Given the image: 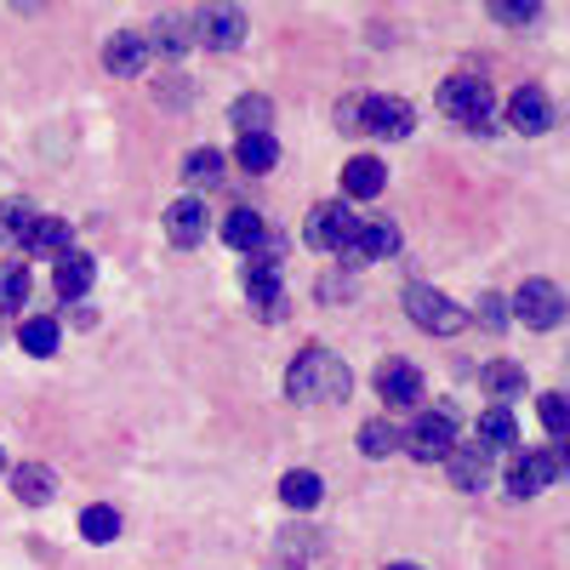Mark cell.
I'll use <instances>...</instances> for the list:
<instances>
[{
    "mask_svg": "<svg viewBox=\"0 0 570 570\" xmlns=\"http://www.w3.org/2000/svg\"><path fill=\"white\" fill-rule=\"evenodd\" d=\"M354 376L348 365L331 354V348H303L292 360V371H285V394H292L297 405H325V400H348Z\"/></svg>",
    "mask_w": 570,
    "mask_h": 570,
    "instance_id": "cell-1",
    "label": "cell"
},
{
    "mask_svg": "<svg viewBox=\"0 0 570 570\" xmlns=\"http://www.w3.org/2000/svg\"><path fill=\"white\" fill-rule=\"evenodd\" d=\"M389 570H422V564H405V559H400V564H389Z\"/></svg>",
    "mask_w": 570,
    "mask_h": 570,
    "instance_id": "cell-37",
    "label": "cell"
},
{
    "mask_svg": "<svg viewBox=\"0 0 570 570\" xmlns=\"http://www.w3.org/2000/svg\"><path fill=\"white\" fill-rule=\"evenodd\" d=\"M502 308H508V303L485 292V297H480V325H485V331H502V325H508V314H502Z\"/></svg>",
    "mask_w": 570,
    "mask_h": 570,
    "instance_id": "cell-36",
    "label": "cell"
},
{
    "mask_svg": "<svg viewBox=\"0 0 570 570\" xmlns=\"http://www.w3.org/2000/svg\"><path fill=\"white\" fill-rule=\"evenodd\" d=\"M223 240H228L234 252H252V257H257V252H263V240H268V228H263V217H257V212H246V206H240V212H228V217H223Z\"/></svg>",
    "mask_w": 570,
    "mask_h": 570,
    "instance_id": "cell-19",
    "label": "cell"
},
{
    "mask_svg": "<svg viewBox=\"0 0 570 570\" xmlns=\"http://www.w3.org/2000/svg\"><path fill=\"white\" fill-rule=\"evenodd\" d=\"M80 537H86V542H115V537H120V513H115L109 502H91V508L80 513Z\"/></svg>",
    "mask_w": 570,
    "mask_h": 570,
    "instance_id": "cell-27",
    "label": "cell"
},
{
    "mask_svg": "<svg viewBox=\"0 0 570 570\" xmlns=\"http://www.w3.org/2000/svg\"><path fill=\"white\" fill-rule=\"evenodd\" d=\"M35 206H23V200H12V206H0V228H7V240H23V234L35 228Z\"/></svg>",
    "mask_w": 570,
    "mask_h": 570,
    "instance_id": "cell-33",
    "label": "cell"
},
{
    "mask_svg": "<svg viewBox=\"0 0 570 570\" xmlns=\"http://www.w3.org/2000/svg\"><path fill=\"white\" fill-rule=\"evenodd\" d=\"M440 109L456 120V126H468V131H491V86L485 80H473V75H451L445 86H440Z\"/></svg>",
    "mask_w": 570,
    "mask_h": 570,
    "instance_id": "cell-2",
    "label": "cell"
},
{
    "mask_svg": "<svg viewBox=\"0 0 570 570\" xmlns=\"http://www.w3.org/2000/svg\"><path fill=\"white\" fill-rule=\"evenodd\" d=\"M383 183H389V171H383L376 155H354L343 166V195H354V200H376V195H383Z\"/></svg>",
    "mask_w": 570,
    "mask_h": 570,
    "instance_id": "cell-16",
    "label": "cell"
},
{
    "mask_svg": "<svg viewBox=\"0 0 570 570\" xmlns=\"http://www.w3.org/2000/svg\"><path fill=\"white\" fill-rule=\"evenodd\" d=\"M246 297H252V308H257L263 320H279V314H285V285H279V268L252 263V268H246Z\"/></svg>",
    "mask_w": 570,
    "mask_h": 570,
    "instance_id": "cell-13",
    "label": "cell"
},
{
    "mask_svg": "<svg viewBox=\"0 0 570 570\" xmlns=\"http://www.w3.org/2000/svg\"><path fill=\"white\" fill-rule=\"evenodd\" d=\"M183 183L188 188H217L223 183V155L217 149H195V155L183 160Z\"/></svg>",
    "mask_w": 570,
    "mask_h": 570,
    "instance_id": "cell-26",
    "label": "cell"
},
{
    "mask_svg": "<svg viewBox=\"0 0 570 570\" xmlns=\"http://www.w3.org/2000/svg\"><path fill=\"white\" fill-rule=\"evenodd\" d=\"M513 320H525L531 331H553L564 320V292L553 279H525L513 292Z\"/></svg>",
    "mask_w": 570,
    "mask_h": 570,
    "instance_id": "cell-6",
    "label": "cell"
},
{
    "mask_svg": "<svg viewBox=\"0 0 570 570\" xmlns=\"http://www.w3.org/2000/svg\"><path fill=\"white\" fill-rule=\"evenodd\" d=\"M195 29V18H183V12H171V18H160V29H155V40H160V52H188V35Z\"/></svg>",
    "mask_w": 570,
    "mask_h": 570,
    "instance_id": "cell-32",
    "label": "cell"
},
{
    "mask_svg": "<svg viewBox=\"0 0 570 570\" xmlns=\"http://www.w3.org/2000/svg\"><path fill=\"white\" fill-rule=\"evenodd\" d=\"M268 120H274L268 98H240V104H234V126H240V137H263Z\"/></svg>",
    "mask_w": 570,
    "mask_h": 570,
    "instance_id": "cell-30",
    "label": "cell"
},
{
    "mask_svg": "<svg viewBox=\"0 0 570 570\" xmlns=\"http://www.w3.org/2000/svg\"><path fill=\"white\" fill-rule=\"evenodd\" d=\"M320 491H325V485H320L314 468H297V473H285V480H279V502H285V508H314Z\"/></svg>",
    "mask_w": 570,
    "mask_h": 570,
    "instance_id": "cell-25",
    "label": "cell"
},
{
    "mask_svg": "<svg viewBox=\"0 0 570 570\" xmlns=\"http://www.w3.org/2000/svg\"><path fill=\"white\" fill-rule=\"evenodd\" d=\"M405 314H411L422 331H434V337H456V331L468 325V314H462L445 292H434V285H411V292H405Z\"/></svg>",
    "mask_w": 570,
    "mask_h": 570,
    "instance_id": "cell-4",
    "label": "cell"
},
{
    "mask_svg": "<svg viewBox=\"0 0 570 570\" xmlns=\"http://www.w3.org/2000/svg\"><path fill=\"white\" fill-rule=\"evenodd\" d=\"M508 120H513V131H548L553 126V104H548V91H537V86H519L513 98H508Z\"/></svg>",
    "mask_w": 570,
    "mask_h": 570,
    "instance_id": "cell-12",
    "label": "cell"
},
{
    "mask_svg": "<svg viewBox=\"0 0 570 570\" xmlns=\"http://www.w3.org/2000/svg\"><path fill=\"white\" fill-rule=\"evenodd\" d=\"M29 292H35V279H29L23 263H7V268H0V308H23Z\"/></svg>",
    "mask_w": 570,
    "mask_h": 570,
    "instance_id": "cell-31",
    "label": "cell"
},
{
    "mask_svg": "<svg viewBox=\"0 0 570 570\" xmlns=\"http://www.w3.org/2000/svg\"><path fill=\"white\" fill-rule=\"evenodd\" d=\"M400 445L416 456V462H445L451 445H456V416L451 411H422L411 422V434H400Z\"/></svg>",
    "mask_w": 570,
    "mask_h": 570,
    "instance_id": "cell-3",
    "label": "cell"
},
{
    "mask_svg": "<svg viewBox=\"0 0 570 570\" xmlns=\"http://www.w3.org/2000/svg\"><path fill=\"white\" fill-rule=\"evenodd\" d=\"M360 223H365V217H354L343 200H325V206L308 212V246H320V252H343V257H348Z\"/></svg>",
    "mask_w": 570,
    "mask_h": 570,
    "instance_id": "cell-5",
    "label": "cell"
},
{
    "mask_svg": "<svg viewBox=\"0 0 570 570\" xmlns=\"http://www.w3.org/2000/svg\"><path fill=\"white\" fill-rule=\"evenodd\" d=\"M411 104L400 98H360V120L354 131H371V137H411Z\"/></svg>",
    "mask_w": 570,
    "mask_h": 570,
    "instance_id": "cell-8",
    "label": "cell"
},
{
    "mask_svg": "<svg viewBox=\"0 0 570 570\" xmlns=\"http://www.w3.org/2000/svg\"><path fill=\"white\" fill-rule=\"evenodd\" d=\"M360 451H365L371 462H383V456H394V451H400V428H394L389 416H371V422L360 428Z\"/></svg>",
    "mask_w": 570,
    "mask_h": 570,
    "instance_id": "cell-24",
    "label": "cell"
},
{
    "mask_svg": "<svg viewBox=\"0 0 570 570\" xmlns=\"http://www.w3.org/2000/svg\"><path fill=\"white\" fill-rule=\"evenodd\" d=\"M480 445H485L491 456L519 445V422H513V411H508V405H491V411L480 416Z\"/></svg>",
    "mask_w": 570,
    "mask_h": 570,
    "instance_id": "cell-21",
    "label": "cell"
},
{
    "mask_svg": "<svg viewBox=\"0 0 570 570\" xmlns=\"http://www.w3.org/2000/svg\"><path fill=\"white\" fill-rule=\"evenodd\" d=\"M480 383H485L497 400H519V394H525V371L508 365V360H497V365H485V371H480Z\"/></svg>",
    "mask_w": 570,
    "mask_h": 570,
    "instance_id": "cell-28",
    "label": "cell"
},
{
    "mask_svg": "<svg viewBox=\"0 0 570 570\" xmlns=\"http://www.w3.org/2000/svg\"><path fill=\"white\" fill-rule=\"evenodd\" d=\"M166 234H171V246H200L206 240V200H171L166 206Z\"/></svg>",
    "mask_w": 570,
    "mask_h": 570,
    "instance_id": "cell-14",
    "label": "cell"
},
{
    "mask_svg": "<svg viewBox=\"0 0 570 570\" xmlns=\"http://www.w3.org/2000/svg\"><path fill=\"white\" fill-rule=\"evenodd\" d=\"M91 279H98V263H91L86 252H63L58 268H52L58 297H86V292H91Z\"/></svg>",
    "mask_w": 570,
    "mask_h": 570,
    "instance_id": "cell-17",
    "label": "cell"
},
{
    "mask_svg": "<svg viewBox=\"0 0 570 570\" xmlns=\"http://www.w3.org/2000/svg\"><path fill=\"white\" fill-rule=\"evenodd\" d=\"M23 246L40 257H63L69 252V217H35V228L23 234Z\"/></svg>",
    "mask_w": 570,
    "mask_h": 570,
    "instance_id": "cell-22",
    "label": "cell"
},
{
    "mask_svg": "<svg viewBox=\"0 0 570 570\" xmlns=\"http://www.w3.org/2000/svg\"><path fill=\"white\" fill-rule=\"evenodd\" d=\"M104 63H109L115 75H137L142 63H149V40H142L137 29H120V35L104 46Z\"/></svg>",
    "mask_w": 570,
    "mask_h": 570,
    "instance_id": "cell-18",
    "label": "cell"
},
{
    "mask_svg": "<svg viewBox=\"0 0 570 570\" xmlns=\"http://www.w3.org/2000/svg\"><path fill=\"white\" fill-rule=\"evenodd\" d=\"M542 428L553 440H564V428H570V411H564V394H542Z\"/></svg>",
    "mask_w": 570,
    "mask_h": 570,
    "instance_id": "cell-34",
    "label": "cell"
},
{
    "mask_svg": "<svg viewBox=\"0 0 570 570\" xmlns=\"http://www.w3.org/2000/svg\"><path fill=\"white\" fill-rule=\"evenodd\" d=\"M0 468H7V456H0Z\"/></svg>",
    "mask_w": 570,
    "mask_h": 570,
    "instance_id": "cell-38",
    "label": "cell"
},
{
    "mask_svg": "<svg viewBox=\"0 0 570 570\" xmlns=\"http://www.w3.org/2000/svg\"><path fill=\"white\" fill-rule=\"evenodd\" d=\"M445 468H451V485H456V491H485L491 473H497V462H491L485 445H451Z\"/></svg>",
    "mask_w": 570,
    "mask_h": 570,
    "instance_id": "cell-10",
    "label": "cell"
},
{
    "mask_svg": "<svg viewBox=\"0 0 570 570\" xmlns=\"http://www.w3.org/2000/svg\"><path fill=\"white\" fill-rule=\"evenodd\" d=\"M234 160H240L246 171H274V160H279V142L263 131V137H240V149H234Z\"/></svg>",
    "mask_w": 570,
    "mask_h": 570,
    "instance_id": "cell-29",
    "label": "cell"
},
{
    "mask_svg": "<svg viewBox=\"0 0 570 570\" xmlns=\"http://www.w3.org/2000/svg\"><path fill=\"white\" fill-rule=\"evenodd\" d=\"M542 7H537V0H502V7H497V18L502 23H531Z\"/></svg>",
    "mask_w": 570,
    "mask_h": 570,
    "instance_id": "cell-35",
    "label": "cell"
},
{
    "mask_svg": "<svg viewBox=\"0 0 570 570\" xmlns=\"http://www.w3.org/2000/svg\"><path fill=\"white\" fill-rule=\"evenodd\" d=\"M376 394H383L389 405H416L422 400V371L405 365V360H389L383 371H376Z\"/></svg>",
    "mask_w": 570,
    "mask_h": 570,
    "instance_id": "cell-15",
    "label": "cell"
},
{
    "mask_svg": "<svg viewBox=\"0 0 570 570\" xmlns=\"http://www.w3.org/2000/svg\"><path fill=\"white\" fill-rule=\"evenodd\" d=\"M394 252H400V228L383 223V217H365L360 234H354V246H348L354 263H383V257H394Z\"/></svg>",
    "mask_w": 570,
    "mask_h": 570,
    "instance_id": "cell-11",
    "label": "cell"
},
{
    "mask_svg": "<svg viewBox=\"0 0 570 570\" xmlns=\"http://www.w3.org/2000/svg\"><path fill=\"white\" fill-rule=\"evenodd\" d=\"M559 473H564V456L559 451H525V456L508 462V491L513 497H537V491H548L559 480Z\"/></svg>",
    "mask_w": 570,
    "mask_h": 570,
    "instance_id": "cell-7",
    "label": "cell"
},
{
    "mask_svg": "<svg viewBox=\"0 0 570 570\" xmlns=\"http://www.w3.org/2000/svg\"><path fill=\"white\" fill-rule=\"evenodd\" d=\"M12 485H18V502L46 508V502H52V491H58V473H52V468H40V462H23V468L12 473Z\"/></svg>",
    "mask_w": 570,
    "mask_h": 570,
    "instance_id": "cell-20",
    "label": "cell"
},
{
    "mask_svg": "<svg viewBox=\"0 0 570 570\" xmlns=\"http://www.w3.org/2000/svg\"><path fill=\"white\" fill-rule=\"evenodd\" d=\"M58 320H46V314H29L23 325H18V343H23V354H35V360H46V354H58Z\"/></svg>",
    "mask_w": 570,
    "mask_h": 570,
    "instance_id": "cell-23",
    "label": "cell"
},
{
    "mask_svg": "<svg viewBox=\"0 0 570 570\" xmlns=\"http://www.w3.org/2000/svg\"><path fill=\"white\" fill-rule=\"evenodd\" d=\"M240 35H246V18L234 12V7H206V12H195V40L212 46V52H234V46H240Z\"/></svg>",
    "mask_w": 570,
    "mask_h": 570,
    "instance_id": "cell-9",
    "label": "cell"
}]
</instances>
